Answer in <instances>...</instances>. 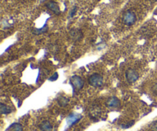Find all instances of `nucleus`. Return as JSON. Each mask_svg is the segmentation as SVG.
<instances>
[{
    "label": "nucleus",
    "instance_id": "nucleus-18",
    "mask_svg": "<svg viewBox=\"0 0 157 131\" xmlns=\"http://www.w3.org/2000/svg\"><path fill=\"white\" fill-rule=\"evenodd\" d=\"M147 1H151V2H155V0H147Z\"/></svg>",
    "mask_w": 157,
    "mask_h": 131
},
{
    "label": "nucleus",
    "instance_id": "nucleus-16",
    "mask_svg": "<svg viewBox=\"0 0 157 131\" xmlns=\"http://www.w3.org/2000/svg\"><path fill=\"white\" fill-rule=\"evenodd\" d=\"M152 92L154 93V94L157 96V83H155L153 85V87H152Z\"/></svg>",
    "mask_w": 157,
    "mask_h": 131
},
{
    "label": "nucleus",
    "instance_id": "nucleus-10",
    "mask_svg": "<svg viewBox=\"0 0 157 131\" xmlns=\"http://www.w3.org/2000/svg\"><path fill=\"white\" fill-rule=\"evenodd\" d=\"M57 101L61 107H66L69 103V99L63 97V96H61L57 99Z\"/></svg>",
    "mask_w": 157,
    "mask_h": 131
},
{
    "label": "nucleus",
    "instance_id": "nucleus-7",
    "mask_svg": "<svg viewBox=\"0 0 157 131\" xmlns=\"http://www.w3.org/2000/svg\"><path fill=\"white\" fill-rule=\"evenodd\" d=\"M80 117H80L79 114H70V115L68 117V118H67L68 124L69 125V126H71V125H73L74 124V123H77V122L80 120Z\"/></svg>",
    "mask_w": 157,
    "mask_h": 131
},
{
    "label": "nucleus",
    "instance_id": "nucleus-4",
    "mask_svg": "<svg viewBox=\"0 0 157 131\" xmlns=\"http://www.w3.org/2000/svg\"><path fill=\"white\" fill-rule=\"evenodd\" d=\"M71 83H72L73 86L77 90L82 89L84 85V81L83 79L77 75L72 76L71 78Z\"/></svg>",
    "mask_w": 157,
    "mask_h": 131
},
{
    "label": "nucleus",
    "instance_id": "nucleus-1",
    "mask_svg": "<svg viewBox=\"0 0 157 131\" xmlns=\"http://www.w3.org/2000/svg\"><path fill=\"white\" fill-rule=\"evenodd\" d=\"M88 83L90 85L94 88H99V87L102 86L103 84V78L100 74H93L91 75L88 78Z\"/></svg>",
    "mask_w": 157,
    "mask_h": 131
},
{
    "label": "nucleus",
    "instance_id": "nucleus-11",
    "mask_svg": "<svg viewBox=\"0 0 157 131\" xmlns=\"http://www.w3.org/2000/svg\"><path fill=\"white\" fill-rule=\"evenodd\" d=\"M0 110H1V113L2 114H8L12 112L11 108L9 107L7 105L4 104L3 103H1V104H0Z\"/></svg>",
    "mask_w": 157,
    "mask_h": 131
},
{
    "label": "nucleus",
    "instance_id": "nucleus-6",
    "mask_svg": "<svg viewBox=\"0 0 157 131\" xmlns=\"http://www.w3.org/2000/svg\"><path fill=\"white\" fill-rule=\"evenodd\" d=\"M106 105L108 107L117 108L120 106V100L117 97H111L107 99L106 102Z\"/></svg>",
    "mask_w": 157,
    "mask_h": 131
},
{
    "label": "nucleus",
    "instance_id": "nucleus-12",
    "mask_svg": "<svg viewBox=\"0 0 157 131\" xmlns=\"http://www.w3.org/2000/svg\"><path fill=\"white\" fill-rule=\"evenodd\" d=\"M12 129L13 131H22L23 130V127H22V125L20 123H13V125L11 126Z\"/></svg>",
    "mask_w": 157,
    "mask_h": 131
},
{
    "label": "nucleus",
    "instance_id": "nucleus-5",
    "mask_svg": "<svg viewBox=\"0 0 157 131\" xmlns=\"http://www.w3.org/2000/svg\"><path fill=\"white\" fill-rule=\"evenodd\" d=\"M70 38L72 39L74 42H78L80 41L83 38V33L80 29H77V28H73L69 32Z\"/></svg>",
    "mask_w": 157,
    "mask_h": 131
},
{
    "label": "nucleus",
    "instance_id": "nucleus-14",
    "mask_svg": "<svg viewBox=\"0 0 157 131\" xmlns=\"http://www.w3.org/2000/svg\"><path fill=\"white\" fill-rule=\"evenodd\" d=\"M150 129L152 131H157V121L153 122V123L151 124Z\"/></svg>",
    "mask_w": 157,
    "mask_h": 131
},
{
    "label": "nucleus",
    "instance_id": "nucleus-2",
    "mask_svg": "<svg viewBox=\"0 0 157 131\" xmlns=\"http://www.w3.org/2000/svg\"><path fill=\"white\" fill-rule=\"evenodd\" d=\"M136 21V16L133 11H127L123 16V22L127 26H131Z\"/></svg>",
    "mask_w": 157,
    "mask_h": 131
},
{
    "label": "nucleus",
    "instance_id": "nucleus-19",
    "mask_svg": "<svg viewBox=\"0 0 157 131\" xmlns=\"http://www.w3.org/2000/svg\"><path fill=\"white\" fill-rule=\"evenodd\" d=\"M42 1H45V0H42Z\"/></svg>",
    "mask_w": 157,
    "mask_h": 131
},
{
    "label": "nucleus",
    "instance_id": "nucleus-13",
    "mask_svg": "<svg viewBox=\"0 0 157 131\" xmlns=\"http://www.w3.org/2000/svg\"><path fill=\"white\" fill-rule=\"evenodd\" d=\"M47 30H48V28H47V25H45V26H44L43 28H41V29H36V31H35V33H36V34H41V33L47 32Z\"/></svg>",
    "mask_w": 157,
    "mask_h": 131
},
{
    "label": "nucleus",
    "instance_id": "nucleus-8",
    "mask_svg": "<svg viewBox=\"0 0 157 131\" xmlns=\"http://www.w3.org/2000/svg\"><path fill=\"white\" fill-rule=\"evenodd\" d=\"M46 7L48 9L51 10V12L55 13V14H59L60 13V8H59V6L58 5L57 2H53V1L48 2L46 4Z\"/></svg>",
    "mask_w": 157,
    "mask_h": 131
},
{
    "label": "nucleus",
    "instance_id": "nucleus-17",
    "mask_svg": "<svg viewBox=\"0 0 157 131\" xmlns=\"http://www.w3.org/2000/svg\"><path fill=\"white\" fill-rule=\"evenodd\" d=\"M76 11H77V8H76V7H74V8L72 9V11H71V15H70V17H73V16H74V15L75 14Z\"/></svg>",
    "mask_w": 157,
    "mask_h": 131
},
{
    "label": "nucleus",
    "instance_id": "nucleus-15",
    "mask_svg": "<svg viewBox=\"0 0 157 131\" xmlns=\"http://www.w3.org/2000/svg\"><path fill=\"white\" fill-rule=\"evenodd\" d=\"M58 77V73H54V74H53L52 77H50L49 80H51V81H54V80H55Z\"/></svg>",
    "mask_w": 157,
    "mask_h": 131
},
{
    "label": "nucleus",
    "instance_id": "nucleus-9",
    "mask_svg": "<svg viewBox=\"0 0 157 131\" xmlns=\"http://www.w3.org/2000/svg\"><path fill=\"white\" fill-rule=\"evenodd\" d=\"M39 129L41 131H51L53 126L48 120H44L39 124Z\"/></svg>",
    "mask_w": 157,
    "mask_h": 131
},
{
    "label": "nucleus",
    "instance_id": "nucleus-3",
    "mask_svg": "<svg viewBox=\"0 0 157 131\" xmlns=\"http://www.w3.org/2000/svg\"><path fill=\"white\" fill-rule=\"evenodd\" d=\"M125 77H126V80L129 83H134L139 79L140 74L136 70L129 68V69L126 70V72H125Z\"/></svg>",
    "mask_w": 157,
    "mask_h": 131
}]
</instances>
